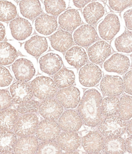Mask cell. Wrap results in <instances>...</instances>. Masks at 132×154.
<instances>
[{"label":"cell","instance_id":"cell-18","mask_svg":"<svg viewBox=\"0 0 132 154\" xmlns=\"http://www.w3.org/2000/svg\"><path fill=\"white\" fill-rule=\"evenodd\" d=\"M9 27L13 37L19 41L27 39L32 32V26L30 23L20 17L12 20L9 24Z\"/></svg>","mask_w":132,"mask_h":154},{"label":"cell","instance_id":"cell-6","mask_svg":"<svg viewBox=\"0 0 132 154\" xmlns=\"http://www.w3.org/2000/svg\"><path fill=\"white\" fill-rule=\"evenodd\" d=\"M112 48L111 45L105 40L96 41L87 50V55L90 61L100 65L112 55Z\"/></svg>","mask_w":132,"mask_h":154},{"label":"cell","instance_id":"cell-16","mask_svg":"<svg viewBox=\"0 0 132 154\" xmlns=\"http://www.w3.org/2000/svg\"><path fill=\"white\" fill-rule=\"evenodd\" d=\"M82 145L84 150L89 154H98L103 149L104 140L101 133L91 131L83 137Z\"/></svg>","mask_w":132,"mask_h":154},{"label":"cell","instance_id":"cell-23","mask_svg":"<svg viewBox=\"0 0 132 154\" xmlns=\"http://www.w3.org/2000/svg\"><path fill=\"white\" fill-rule=\"evenodd\" d=\"M111 45L112 49L122 54L132 53V31L127 30L112 40Z\"/></svg>","mask_w":132,"mask_h":154},{"label":"cell","instance_id":"cell-8","mask_svg":"<svg viewBox=\"0 0 132 154\" xmlns=\"http://www.w3.org/2000/svg\"><path fill=\"white\" fill-rule=\"evenodd\" d=\"M130 65V57L118 53L112 55L104 62L103 68L106 72L122 74L128 71Z\"/></svg>","mask_w":132,"mask_h":154},{"label":"cell","instance_id":"cell-25","mask_svg":"<svg viewBox=\"0 0 132 154\" xmlns=\"http://www.w3.org/2000/svg\"><path fill=\"white\" fill-rule=\"evenodd\" d=\"M36 31L41 34L49 35L55 32L57 29V19L55 17L43 14L38 17L35 21Z\"/></svg>","mask_w":132,"mask_h":154},{"label":"cell","instance_id":"cell-9","mask_svg":"<svg viewBox=\"0 0 132 154\" xmlns=\"http://www.w3.org/2000/svg\"><path fill=\"white\" fill-rule=\"evenodd\" d=\"M38 123V118L35 114H25L18 119L14 127V133L20 137L31 136L35 133Z\"/></svg>","mask_w":132,"mask_h":154},{"label":"cell","instance_id":"cell-12","mask_svg":"<svg viewBox=\"0 0 132 154\" xmlns=\"http://www.w3.org/2000/svg\"><path fill=\"white\" fill-rule=\"evenodd\" d=\"M100 88L105 95L118 97L123 93V79L119 76L106 75L101 81Z\"/></svg>","mask_w":132,"mask_h":154},{"label":"cell","instance_id":"cell-49","mask_svg":"<svg viewBox=\"0 0 132 154\" xmlns=\"http://www.w3.org/2000/svg\"><path fill=\"white\" fill-rule=\"evenodd\" d=\"M127 134L132 136V119L127 124Z\"/></svg>","mask_w":132,"mask_h":154},{"label":"cell","instance_id":"cell-33","mask_svg":"<svg viewBox=\"0 0 132 154\" xmlns=\"http://www.w3.org/2000/svg\"><path fill=\"white\" fill-rule=\"evenodd\" d=\"M16 48L6 42H0V65H11L17 57Z\"/></svg>","mask_w":132,"mask_h":154},{"label":"cell","instance_id":"cell-36","mask_svg":"<svg viewBox=\"0 0 132 154\" xmlns=\"http://www.w3.org/2000/svg\"><path fill=\"white\" fill-rule=\"evenodd\" d=\"M17 15L16 7L6 0L0 1V21L8 22L13 20Z\"/></svg>","mask_w":132,"mask_h":154},{"label":"cell","instance_id":"cell-21","mask_svg":"<svg viewBox=\"0 0 132 154\" xmlns=\"http://www.w3.org/2000/svg\"><path fill=\"white\" fill-rule=\"evenodd\" d=\"M10 91L13 101L18 104L30 100L34 94L31 87L26 82L21 81L11 85Z\"/></svg>","mask_w":132,"mask_h":154},{"label":"cell","instance_id":"cell-26","mask_svg":"<svg viewBox=\"0 0 132 154\" xmlns=\"http://www.w3.org/2000/svg\"><path fill=\"white\" fill-rule=\"evenodd\" d=\"M24 48L28 54L38 57L47 50L48 43L46 38L36 35L33 36L25 42Z\"/></svg>","mask_w":132,"mask_h":154},{"label":"cell","instance_id":"cell-17","mask_svg":"<svg viewBox=\"0 0 132 154\" xmlns=\"http://www.w3.org/2000/svg\"><path fill=\"white\" fill-rule=\"evenodd\" d=\"M63 111V105L56 99L45 100L40 105V114L47 120H57L62 115Z\"/></svg>","mask_w":132,"mask_h":154},{"label":"cell","instance_id":"cell-11","mask_svg":"<svg viewBox=\"0 0 132 154\" xmlns=\"http://www.w3.org/2000/svg\"><path fill=\"white\" fill-rule=\"evenodd\" d=\"M61 128L55 120H45L41 121L36 129L37 138L41 141H53L59 136Z\"/></svg>","mask_w":132,"mask_h":154},{"label":"cell","instance_id":"cell-15","mask_svg":"<svg viewBox=\"0 0 132 154\" xmlns=\"http://www.w3.org/2000/svg\"><path fill=\"white\" fill-rule=\"evenodd\" d=\"M80 93L74 87L63 88L56 93L57 100L66 108H75L80 102Z\"/></svg>","mask_w":132,"mask_h":154},{"label":"cell","instance_id":"cell-50","mask_svg":"<svg viewBox=\"0 0 132 154\" xmlns=\"http://www.w3.org/2000/svg\"><path fill=\"white\" fill-rule=\"evenodd\" d=\"M105 9L106 11V13H107V14H108V13H111V12H110V11H111V9H110L109 7H108L106 5H105Z\"/></svg>","mask_w":132,"mask_h":154},{"label":"cell","instance_id":"cell-44","mask_svg":"<svg viewBox=\"0 0 132 154\" xmlns=\"http://www.w3.org/2000/svg\"><path fill=\"white\" fill-rule=\"evenodd\" d=\"M11 103L12 99L9 93L4 90H0V110L9 107Z\"/></svg>","mask_w":132,"mask_h":154},{"label":"cell","instance_id":"cell-38","mask_svg":"<svg viewBox=\"0 0 132 154\" xmlns=\"http://www.w3.org/2000/svg\"><path fill=\"white\" fill-rule=\"evenodd\" d=\"M44 4L48 14L55 16L64 11L66 8L64 0H45Z\"/></svg>","mask_w":132,"mask_h":154},{"label":"cell","instance_id":"cell-39","mask_svg":"<svg viewBox=\"0 0 132 154\" xmlns=\"http://www.w3.org/2000/svg\"><path fill=\"white\" fill-rule=\"evenodd\" d=\"M61 149L57 143L53 141H45L39 145L36 153L61 154Z\"/></svg>","mask_w":132,"mask_h":154},{"label":"cell","instance_id":"cell-13","mask_svg":"<svg viewBox=\"0 0 132 154\" xmlns=\"http://www.w3.org/2000/svg\"><path fill=\"white\" fill-rule=\"evenodd\" d=\"M12 70L16 79L23 82L30 81L35 74L32 63L25 58L17 60L12 66Z\"/></svg>","mask_w":132,"mask_h":154},{"label":"cell","instance_id":"cell-52","mask_svg":"<svg viewBox=\"0 0 132 154\" xmlns=\"http://www.w3.org/2000/svg\"><path fill=\"white\" fill-rule=\"evenodd\" d=\"M14 1H19V0H14Z\"/></svg>","mask_w":132,"mask_h":154},{"label":"cell","instance_id":"cell-27","mask_svg":"<svg viewBox=\"0 0 132 154\" xmlns=\"http://www.w3.org/2000/svg\"><path fill=\"white\" fill-rule=\"evenodd\" d=\"M65 58L70 65L75 68H80L87 63L88 55L83 48L74 46L67 52Z\"/></svg>","mask_w":132,"mask_h":154},{"label":"cell","instance_id":"cell-47","mask_svg":"<svg viewBox=\"0 0 132 154\" xmlns=\"http://www.w3.org/2000/svg\"><path fill=\"white\" fill-rule=\"evenodd\" d=\"M125 149L127 151L132 154V136L129 137L125 140Z\"/></svg>","mask_w":132,"mask_h":154},{"label":"cell","instance_id":"cell-19","mask_svg":"<svg viewBox=\"0 0 132 154\" xmlns=\"http://www.w3.org/2000/svg\"><path fill=\"white\" fill-rule=\"evenodd\" d=\"M39 63L41 71L50 75L58 72L63 63L61 58L53 53H49L41 57Z\"/></svg>","mask_w":132,"mask_h":154},{"label":"cell","instance_id":"cell-42","mask_svg":"<svg viewBox=\"0 0 132 154\" xmlns=\"http://www.w3.org/2000/svg\"><path fill=\"white\" fill-rule=\"evenodd\" d=\"M13 77L9 71L4 66H0V87L9 86Z\"/></svg>","mask_w":132,"mask_h":154},{"label":"cell","instance_id":"cell-10","mask_svg":"<svg viewBox=\"0 0 132 154\" xmlns=\"http://www.w3.org/2000/svg\"><path fill=\"white\" fill-rule=\"evenodd\" d=\"M106 13L105 5L102 1H95L85 6L83 9V17L87 24L93 25L102 20Z\"/></svg>","mask_w":132,"mask_h":154},{"label":"cell","instance_id":"cell-31","mask_svg":"<svg viewBox=\"0 0 132 154\" xmlns=\"http://www.w3.org/2000/svg\"><path fill=\"white\" fill-rule=\"evenodd\" d=\"M103 149L106 154H124L126 150L125 140L120 137L107 138Z\"/></svg>","mask_w":132,"mask_h":154},{"label":"cell","instance_id":"cell-29","mask_svg":"<svg viewBox=\"0 0 132 154\" xmlns=\"http://www.w3.org/2000/svg\"><path fill=\"white\" fill-rule=\"evenodd\" d=\"M19 6L22 15L30 20L39 16L42 12L39 0H22Z\"/></svg>","mask_w":132,"mask_h":154},{"label":"cell","instance_id":"cell-24","mask_svg":"<svg viewBox=\"0 0 132 154\" xmlns=\"http://www.w3.org/2000/svg\"><path fill=\"white\" fill-rule=\"evenodd\" d=\"M57 142L61 149L67 152H74L80 144V138L74 132H64L57 138Z\"/></svg>","mask_w":132,"mask_h":154},{"label":"cell","instance_id":"cell-37","mask_svg":"<svg viewBox=\"0 0 132 154\" xmlns=\"http://www.w3.org/2000/svg\"><path fill=\"white\" fill-rule=\"evenodd\" d=\"M120 117L125 121L132 118V96L123 95L119 101Z\"/></svg>","mask_w":132,"mask_h":154},{"label":"cell","instance_id":"cell-20","mask_svg":"<svg viewBox=\"0 0 132 154\" xmlns=\"http://www.w3.org/2000/svg\"><path fill=\"white\" fill-rule=\"evenodd\" d=\"M58 23L60 27L65 31H74L82 23L80 12L77 9H68L59 17Z\"/></svg>","mask_w":132,"mask_h":154},{"label":"cell","instance_id":"cell-7","mask_svg":"<svg viewBox=\"0 0 132 154\" xmlns=\"http://www.w3.org/2000/svg\"><path fill=\"white\" fill-rule=\"evenodd\" d=\"M73 39L81 47H90L98 39L96 29L92 25L85 24L77 28L73 33Z\"/></svg>","mask_w":132,"mask_h":154},{"label":"cell","instance_id":"cell-41","mask_svg":"<svg viewBox=\"0 0 132 154\" xmlns=\"http://www.w3.org/2000/svg\"><path fill=\"white\" fill-rule=\"evenodd\" d=\"M39 103L35 100H30L22 103L17 107V111L21 114L36 112L39 109Z\"/></svg>","mask_w":132,"mask_h":154},{"label":"cell","instance_id":"cell-4","mask_svg":"<svg viewBox=\"0 0 132 154\" xmlns=\"http://www.w3.org/2000/svg\"><path fill=\"white\" fill-rule=\"evenodd\" d=\"M30 87L35 96L40 100L51 99L57 93V86L50 77H36L31 82Z\"/></svg>","mask_w":132,"mask_h":154},{"label":"cell","instance_id":"cell-32","mask_svg":"<svg viewBox=\"0 0 132 154\" xmlns=\"http://www.w3.org/2000/svg\"><path fill=\"white\" fill-rule=\"evenodd\" d=\"M17 142L16 134L10 131L0 132V152L2 154L11 153Z\"/></svg>","mask_w":132,"mask_h":154},{"label":"cell","instance_id":"cell-3","mask_svg":"<svg viewBox=\"0 0 132 154\" xmlns=\"http://www.w3.org/2000/svg\"><path fill=\"white\" fill-rule=\"evenodd\" d=\"M127 124L121 117L107 116L101 121L99 131L102 136L106 138L120 137L127 131Z\"/></svg>","mask_w":132,"mask_h":154},{"label":"cell","instance_id":"cell-28","mask_svg":"<svg viewBox=\"0 0 132 154\" xmlns=\"http://www.w3.org/2000/svg\"><path fill=\"white\" fill-rule=\"evenodd\" d=\"M38 146V142L35 137H22L17 142L14 152L16 154H35Z\"/></svg>","mask_w":132,"mask_h":154},{"label":"cell","instance_id":"cell-35","mask_svg":"<svg viewBox=\"0 0 132 154\" xmlns=\"http://www.w3.org/2000/svg\"><path fill=\"white\" fill-rule=\"evenodd\" d=\"M101 110L102 115L106 117L117 115L119 110V99L113 96L105 97L102 100Z\"/></svg>","mask_w":132,"mask_h":154},{"label":"cell","instance_id":"cell-48","mask_svg":"<svg viewBox=\"0 0 132 154\" xmlns=\"http://www.w3.org/2000/svg\"><path fill=\"white\" fill-rule=\"evenodd\" d=\"M5 36V29L3 24L0 22V41H2Z\"/></svg>","mask_w":132,"mask_h":154},{"label":"cell","instance_id":"cell-14","mask_svg":"<svg viewBox=\"0 0 132 154\" xmlns=\"http://www.w3.org/2000/svg\"><path fill=\"white\" fill-rule=\"evenodd\" d=\"M58 124L61 129L67 132H75L82 126V120L79 113L73 110H66L61 116Z\"/></svg>","mask_w":132,"mask_h":154},{"label":"cell","instance_id":"cell-51","mask_svg":"<svg viewBox=\"0 0 132 154\" xmlns=\"http://www.w3.org/2000/svg\"><path fill=\"white\" fill-rule=\"evenodd\" d=\"M98 1H103V0H98ZM103 1H104V0H103Z\"/></svg>","mask_w":132,"mask_h":154},{"label":"cell","instance_id":"cell-43","mask_svg":"<svg viewBox=\"0 0 132 154\" xmlns=\"http://www.w3.org/2000/svg\"><path fill=\"white\" fill-rule=\"evenodd\" d=\"M121 18L124 27L127 30L132 31V6L122 11Z\"/></svg>","mask_w":132,"mask_h":154},{"label":"cell","instance_id":"cell-1","mask_svg":"<svg viewBox=\"0 0 132 154\" xmlns=\"http://www.w3.org/2000/svg\"><path fill=\"white\" fill-rule=\"evenodd\" d=\"M102 94L96 89L86 90L81 99L77 111L85 125L95 127L102 120Z\"/></svg>","mask_w":132,"mask_h":154},{"label":"cell","instance_id":"cell-40","mask_svg":"<svg viewBox=\"0 0 132 154\" xmlns=\"http://www.w3.org/2000/svg\"><path fill=\"white\" fill-rule=\"evenodd\" d=\"M106 5L115 13H120L132 6V0H107Z\"/></svg>","mask_w":132,"mask_h":154},{"label":"cell","instance_id":"cell-45","mask_svg":"<svg viewBox=\"0 0 132 154\" xmlns=\"http://www.w3.org/2000/svg\"><path fill=\"white\" fill-rule=\"evenodd\" d=\"M123 86L125 93L132 96V69L127 71L124 75Z\"/></svg>","mask_w":132,"mask_h":154},{"label":"cell","instance_id":"cell-34","mask_svg":"<svg viewBox=\"0 0 132 154\" xmlns=\"http://www.w3.org/2000/svg\"><path fill=\"white\" fill-rule=\"evenodd\" d=\"M54 82L59 88H65L72 86L75 82V75L73 71L64 68L56 73Z\"/></svg>","mask_w":132,"mask_h":154},{"label":"cell","instance_id":"cell-2","mask_svg":"<svg viewBox=\"0 0 132 154\" xmlns=\"http://www.w3.org/2000/svg\"><path fill=\"white\" fill-rule=\"evenodd\" d=\"M98 36L105 41H110L125 31L121 16L118 13H109L105 14L96 25Z\"/></svg>","mask_w":132,"mask_h":154},{"label":"cell","instance_id":"cell-46","mask_svg":"<svg viewBox=\"0 0 132 154\" xmlns=\"http://www.w3.org/2000/svg\"><path fill=\"white\" fill-rule=\"evenodd\" d=\"M93 0H73V5L77 8H82Z\"/></svg>","mask_w":132,"mask_h":154},{"label":"cell","instance_id":"cell-30","mask_svg":"<svg viewBox=\"0 0 132 154\" xmlns=\"http://www.w3.org/2000/svg\"><path fill=\"white\" fill-rule=\"evenodd\" d=\"M18 112L6 109L0 112V131H11L14 128L18 120Z\"/></svg>","mask_w":132,"mask_h":154},{"label":"cell","instance_id":"cell-5","mask_svg":"<svg viewBox=\"0 0 132 154\" xmlns=\"http://www.w3.org/2000/svg\"><path fill=\"white\" fill-rule=\"evenodd\" d=\"M102 70L95 63H88L80 69L79 73L80 84L85 87H95L102 79Z\"/></svg>","mask_w":132,"mask_h":154},{"label":"cell","instance_id":"cell-22","mask_svg":"<svg viewBox=\"0 0 132 154\" xmlns=\"http://www.w3.org/2000/svg\"><path fill=\"white\" fill-rule=\"evenodd\" d=\"M50 42L54 49L61 52H66L73 44L71 34L64 31H57L52 35Z\"/></svg>","mask_w":132,"mask_h":154}]
</instances>
